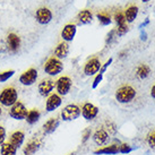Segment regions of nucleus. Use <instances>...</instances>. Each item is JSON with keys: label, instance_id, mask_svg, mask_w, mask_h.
I'll list each match as a JSON object with an SVG mask.
<instances>
[{"label": "nucleus", "instance_id": "22", "mask_svg": "<svg viewBox=\"0 0 155 155\" xmlns=\"http://www.w3.org/2000/svg\"><path fill=\"white\" fill-rule=\"evenodd\" d=\"M125 18L127 23H133L138 15V7L135 5H131L125 10Z\"/></svg>", "mask_w": 155, "mask_h": 155}, {"label": "nucleus", "instance_id": "39", "mask_svg": "<svg viewBox=\"0 0 155 155\" xmlns=\"http://www.w3.org/2000/svg\"><path fill=\"white\" fill-rule=\"evenodd\" d=\"M148 24H150V19H148V18H146V21H145L144 23H142V24L139 25V28H140V30H143V27H145V26H147Z\"/></svg>", "mask_w": 155, "mask_h": 155}, {"label": "nucleus", "instance_id": "41", "mask_svg": "<svg viewBox=\"0 0 155 155\" xmlns=\"http://www.w3.org/2000/svg\"><path fill=\"white\" fill-rule=\"evenodd\" d=\"M126 53H127V51H122V52H120V56H119V58H124Z\"/></svg>", "mask_w": 155, "mask_h": 155}, {"label": "nucleus", "instance_id": "13", "mask_svg": "<svg viewBox=\"0 0 155 155\" xmlns=\"http://www.w3.org/2000/svg\"><path fill=\"white\" fill-rule=\"evenodd\" d=\"M7 48L12 53H16L21 48V38L15 33L7 35Z\"/></svg>", "mask_w": 155, "mask_h": 155}, {"label": "nucleus", "instance_id": "40", "mask_svg": "<svg viewBox=\"0 0 155 155\" xmlns=\"http://www.w3.org/2000/svg\"><path fill=\"white\" fill-rule=\"evenodd\" d=\"M151 96L153 97V99H155V84L152 86V88H151Z\"/></svg>", "mask_w": 155, "mask_h": 155}, {"label": "nucleus", "instance_id": "30", "mask_svg": "<svg viewBox=\"0 0 155 155\" xmlns=\"http://www.w3.org/2000/svg\"><path fill=\"white\" fill-rule=\"evenodd\" d=\"M118 148H119V153L121 154H128L133 151V147L128 144H121L120 146H118Z\"/></svg>", "mask_w": 155, "mask_h": 155}, {"label": "nucleus", "instance_id": "6", "mask_svg": "<svg viewBox=\"0 0 155 155\" xmlns=\"http://www.w3.org/2000/svg\"><path fill=\"white\" fill-rule=\"evenodd\" d=\"M73 86V82L70 77L68 76H62L60 77L58 81L56 82V90H57V94L61 95H67L69 93V91Z\"/></svg>", "mask_w": 155, "mask_h": 155}, {"label": "nucleus", "instance_id": "20", "mask_svg": "<svg viewBox=\"0 0 155 155\" xmlns=\"http://www.w3.org/2000/svg\"><path fill=\"white\" fill-rule=\"evenodd\" d=\"M77 19L79 24H82V25H87V24H90L92 21H93V14L91 12L90 9H83L81 10L77 15Z\"/></svg>", "mask_w": 155, "mask_h": 155}, {"label": "nucleus", "instance_id": "15", "mask_svg": "<svg viewBox=\"0 0 155 155\" xmlns=\"http://www.w3.org/2000/svg\"><path fill=\"white\" fill-rule=\"evenodd\" d=\"M76 32H77V26L75 24H67L61 31V38L65 42H70L75 38Z\"/></svg>", "mask_w": 155, "mask_h": 155}, {"label": "nucleus", "instance_id": "43", "mask_svg": "<svg viewBox=\"0 0 155 155\" xmlns=\"http://www.w3.org/2000/svg\"><path fill=\"white\" fill-rule=\"evenodd\" d=\"M140 1H143V2H148L150 0H140Z\"/></svg>", "mask_w": 155, "mask_h": 155}, {"label": "nucleus", "instance_id": "3", "mask_svg": "<svg viewBox=\"0 0 155 155\" xmlns=\"http://www.w3.org/2000/svg\"><path fill=\"white\" fill-rule=\"evenodd\" d=\"M44 71L45 74L50 75V76H56L58 74H60L64 70V65L59 59H57L56 57H51L47 60L44 64Z\"/></svg>", "mask_w": 155, "mask_h": 155}, {"label": "nucleus", "instance_id": "34", "mask_svg": "<svg viewBox=\"0 0 155 155\" xmlns=\"http://www.w3.org/2000/svg\"><path fill=\"white\" fill-rule=\"evenodd\" d=\"M102 79H103V74H97V76L94 78V81H93V84H92V87L93 88H96V87L99 86V84L102 82Z\"/></svg>", "mask_w": 155, "mask_h": 155}, {"label": "nucleus", "instance_id": "26", "mask_svg": "<svg viewBox=\"0 0 155 155\" xmlns=\"http://www.w3.org/2000/svg\"><path fill=\"white\" fill-rule=\"evenodd\" d=\"M96 17H97L99 22L101 23L103 26L110 25V24H111V22H112L110 14L107 13V12H101V13H97V14H96Z\"/></svg>", "mask_w": 155, "mask_h": 155}, {"label": "nucleus", "instance_id": "28", "mask_svg": "<svg viewBox=\"0 0 155 155\" xmlns=\"http://www.w3.org/2000/svg\"><path fill=\"white\" fill-rule=\"evenodd\" d=\"M14 74H15V70H6V71L0 73V83L7 82L9 78L13 77Z\"/></svg>", "mask_w": 155, "mask_h": 155}, {"label": "nucleus", "instance_id": "37", "mask_svg": "<svg viewBox=\"0 0 155 155\" xmlns=\"http://www.w3.org/2000/svg\"><path fill=\"white\" fill-rule=\"evenodd\" d=\"M112 61H113V59H112V58H110V59H109V60L107 61V62H105V64H104L102 67H101V69H100V74H104V73H105V70H107L109 66L112 64Z\"/></svg>", "mask_w": 155, "mask_h": 155}, {"label": "nucleus", "instance_id": "9", "mask_svg": "<svg viewBox=\"0 0 155 155\" xmlns=\"http://www.w3.org/2000/svg\"><path fill=\"white\" fill-rule=\"evenodd\" d=\"M41 145H42V140L39 137L31 138L30 140L26 143L24 148H23L24 155H34L40 150Z\"/></svg>", "mask_w": 155, "mask_h": 155}, {"label": "nucleus", "instance_id": "24", "mask_svg": "<svg viewBox=\"0 0 155 155\" xmlns=\"http://www.w3.org/2000/svg\"><path fill=\"white\" fill-rule=\"evenodd\" d=\"M150 74H151V69H150V67L146 64H140L136 68V76L139 79H145V78L150 76Z\"/></svg>", "mask_w": 155, "mask_h": 155}, {"label": "nucleus", "instance_id": "35", "mask_svg": "<svg viewBox=\"0 0 155 155\" xmlns=\"http://www.w3.org/2000/svg\"><path fill=\"white\" fill-rule=\"evenodd\" d=\"M91 134H92V129H91V128H88V129H86L85 131H84V135H83V139H82L83 144H85V143H86L87 140L90 139Z\"/></svg>", "mask_w": 155, "mask_h": 155}, {"label": "nucleus", "instance_id": "4", "mask_svg": "<svg viewBox=\"0 0 155 155\" xmlns=\"http://www.w3.org/2000/svg\"><path fill=\"white\" fill-rule=\"evenodd\" d=\"M81 114L82 111L77 104H68L61 111V119L64 121H71L77 119Z\"/></svg>", "mask_w": 155, "mask_h": 155}, {"label": "nucleus", "instance_id": "36", "mask_svg": "<svg viewBox=\"0 0 155 155\" xmlns=\"http://www.w3.org/2000/svg\"><path fill=\"white\" fill-rule=\"evenodd\" d=\"M6 139V129L4 128V126L0 125V145H2Z\"/></svg>", "mask_w": 155, "mask_h": 155}, {"label": "nucleus", "instance_id": "33", "mask_svg": "<svg viewBox=\"0 0 155 155\" xmlns=\"http://www.w3.org/2000/svg\"><path fill=\"white\" fill-rule=\"evenodd\" d=\"M116 30H111L110 32H109V34L107 35V40H105V43L107 44H110L113 41V40L116 39Z\"/></svg>", "mask_w": 155, "mask_h": 155}, {"label": "nucleus", "instance_id": "8", "mask_svg": "<svg viewBox=\"0 0 155 155\" xmlns=\"http://www.w3.org/2000/svg\"><path fill=\"white\" fill-rule=\"evenodd\" d=\"M102 65L99 58H92L87 61L85 66H84V74L86 76H93L96 73H99Z\"/></svg>", "mask_w": 155, "mask_h": 155}, {"label": "nucleus", "instance_id": "14", "mask_svg": "<svg viewBox=\"0 0 155 155\" xmlns=\"http://www.w3.org/2000/svg\"><path fill=\"white\" fill-rule=\"evenodd\" d=\"M82 116L84 117V119H86V120H93L95 117L97 116V113H99V109L96 108L95 105H93L92 103H85L83 105L82 108Z\"/></svg>", "mask_w": 155, "mask_h": 155}, {"label": "nucleus", "instance_id": "17", "mask_svg": "<svg viewBox=\"0 0 155 155\" xmlns=\"http://www.w3.org/2000/svg\"><path fill=\"white\" fill-rule=\"evenodd\" d=\"M59 124H60V121L59 119L54 117V118H50L48 121H45L43 125V133L45 135H50V134L54 133L56 129L59 127Z\"/></svg>", "mask_w": 155, "mask_h": 155}, {"label": "nucleus", "instance_id": "12", "mask_svg": "<svg viewBox=\"0 0 155 155\" xmlns=\"http://www.w3.org/2000/svg\"><path fill=\"white\" fill-rule=\"evenodd\" d=\"M54 86H56V83L53 82L52 79H42L39 83L38 90H39L40 94L45 97V96H49V95L51 94V92L53 91Z\"/></svg>", "mask_w": 155, "mask_h": 155}, {"label": "nucleus", "instance_id": "32", "mask_svg": "<svg viewBox=\"0 0 155 155\" xmlns=\"http://www.w3.org/2000/svg\"><path fill=\"white\" fill-rule=\"evenodd\" d=\"M147 143H148V145L151 146L152 150H155V131L151 133L147 136Z\"/></svg>", "mask_w": 155, "mask_h": 155}, {"label": "nucleus", "instance_id": "23", "mask_svg": "<svg viewBox=\"0 0 155 155\" xmlns=\"http://www.w3.org/2000/svg\"><path fill=\"white\" fill-rule=\"evenodd\" d=\"M40 117H41V112L39 111V109H32V110H28L25 120L28 125H34L39 121Z\"/></svg>", "mask_w": 155, "mask_h": 155}, {"label": "nucleus", "instance_id": "21", "mask_svg": "<svg viewBox=\"0 0 155 155\" xmlns=\"http://www.w3.org/2000/svg\"><path fill=\"white\" fill-rule=\"evenodd\" d=\"M117 153H119V148H118V145H116V144H112L110 146H104L102 148L94 151L95 155H114Z\"/></svg>", "mask_w": 155, "mask_h": 155}, {"label": "nucleus", "instance_id": "5", "mask_svg": "<svg viewBox=\"0 0 155 155\" xmlns=\"http://www.w3.org/2000/svg\"><path fill=\"white\" fill-rule=\"evenodd\" d=\"M27 112L28 111L25 108V105L21 101H17L13 107H10V109H9V116L15 120H24L27 116Z\"/></svg>", "mask_w": 155, "mask_h": 155}, {"label": "nucleus", "instance_id": "42", "mask_svg": "<svg viewBox=\"0 0 155 155\" xmlns=\"http://www.w3.org/2000/svg\"><path fill=\"white\" fill-rule=\"evenodd\" d=\"M1 114H2V109H1V105H0V117H1Z\"/></svg>", "mask_w": 155, "mask_h": 155}, {"label": "nucleus", "instance_id": "7", "mask_svg": "<svg viewBox=\"0 0 155 155\" xmlns=\"http://www.w3.org/2000/svg\"><path fill=\"white\" fill-rule=\"evenodd\" d=\"M36 79H38V70L34 68L27 69L19 76V83L25 86L33 85L36 82Z\"/></svg>", "mask_w": 155, "mask_h": 155}, {"label": "nucleus", "instance_id": "38", "mask_svg": "<svg viewBox=\"0 0 155 155\" xmlns=\"http://www.w3.org/2000/svg\"><path fill=\"white\" fill-rule=\"evenodd\" d=\"M140 40L142 41H146L147 40V33L143 30H140Z\"/></svg>", "mask_w": 155, "mask_h": 155}, {"label": "nucleus", "instance_id": "31", "mask_svg": "<svg viewBox=\"0 0 155 155\" xmlns=\"http://www.w3.org/2000/svg\"><path fill=\"white\" fill-rule=\"evenodd\" d=\"M127 32H128V26H127V24L118 26V27H117V30H116V33H117L118 36H122V35H125Z\"/></svg>", "mask_w": 155, "mask_h": 155}, {"label": "nucleus", "instance_id": "1", "mask_svg": "<svg viewBox=\"0 0 155 155\" xmlns=\"http://www.w3.org/2000/svg\"><path fill=\"white\" fill-rule=\"evenodd\" d=\"M18 101V92L13 86L6 87L0 92V105L10 108Z\"/></svg>", "mask_w": 155, "mask_h": 155}, {"label": "nucleus", "instance_id": "27", "mask_svg": "<svg viewBox=\"0 0 155 155\" xmlns=\"http://www.w3.org/2000/svg\"><path fill=\"white\" fill-rule=\"evenodd\" d=\"M105 131L109 134V135H116L117 134V126L114 122L112 121H107L105 122Z\"/></svg>", "mask_w": 155, "mask_h": 155}, {"label": "nucleus", "instance_id": "18", "mask_svg": "<svg viewBox=\"0 0 155 155\" xmlns=\"http://www.w3.org/2000/svg\"><path fill=\"white\" fill-rule=\"evenodd\" d=\"M69 53V45L67 42L65 41H62L60 43L58 44L54 49V57H56L57 59H65L66 57L68 56Z\"/></svg>", "mask_w": 155, "mask_h": 155}, {"label": "nucleus", "instance_id": "2", "mask_svg": "<svg viewBox=\"0 0 155 155\" xmlns=\"http://www.w3.org/2000/svg\"><path fill=\"white\" fill-rule=\"evenodd\" d=\"M136 96V90L130 85H124L116 92V100L119 103H129Z\"/></svg>", "mask_w": 155, "mask_h": 155}, {"label": "nucleus", "instance_id": "29", "mask_svg": "<svg viewBox=\"0 0 155 155\" xmlns=\"http://www.w3.org/2000/svg\"><path fill=\"white\" fill-rule=\"evenodd\" d=\"M114 21H116L117 25H118V26L124 25V24H126L125 15L121 13V12H117V13L114 14Z\"/></svg>", "mask_w": 155, "mask_h": 155}, {"label": "nucleus", "instance_id": "10", "mask_svg": "<svg viewBox=\"0 0 155 155\" xmlns=\"http://www.w3.org/2000/svg\"><path fill=\"white\" fill-rule=\"evenodd\" d=\"M35 18H36V22L41 24V25H45L52 21V13L51 10L47 7H42L39 8L35 13Z\"/></svg>", "mask_w": 155, "mask_h": 155}, {"label": "nucleus", "instance_id": "19", "mask_svg": "<svg viewBox=\"0 0 155 155\" xmlns=\"http://www.w3.org/2000/svg\"><path fill=\"white\" fill-rule=\"evenodd\" d=\"M109 138V134L104 130V128H101V129H97L93 135V142L99 145V146H102L105 143L108 142Z\"/></svg>", "mask_w": 155, "mask_h": 155}, {"label": "nucleus", "instance_id": "25", "mask_svg": "<svg viewBox=\"0 0 155 155\" xmlns=\"http://www.w3.org/2000/svg\"><path fill=\"white\" fill-rule=\"evenodd\" d=\"M17 148L9 142L4 143L0 147V155H16Z\"/></svg>", "mask_w": 155, "mask_h": 155}, {"label": "nucleus", "instance_id": "16", "mask_svg": "<svg viewBox=\"0 0 155 155\" xmlns=\"http://www.w3.org/2000/svg\"><path fill=\"white\" fill-rule=\"evenodd\" d=\"M24 139H25V134L22 130H16L14 131L12 135H10V138H9V143L14 145L16 148H19V147L23 145L24 143Z\"/></svg>", "mask_w": 155, "mask_h": 155}, {"label": "nucleus", "instance_id": "11", "mask_svg": "<svg viewBox=\"0 0 155 155\" xmlns=\"http://www.w3.org/2000/svg\"><path fill=\"white\" fill-rule=\"evenodd\" d=\"M62 103V100H61V96L57 93H52L48 96V100L45 102V110L47 112H52L57 110Z\"/></svg>", "mask_w": 155, "mask_h": 155}]
</instances>
